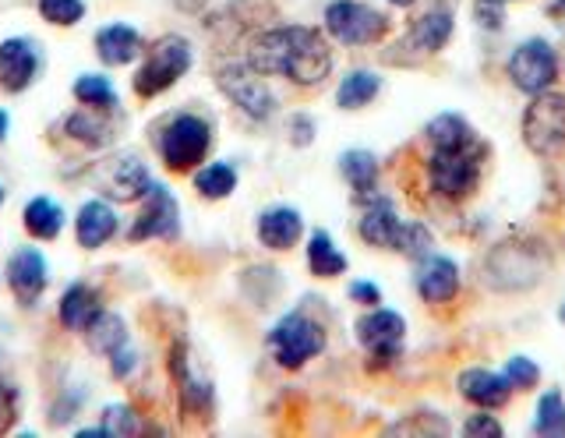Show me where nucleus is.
I'll return each mask as SVG.
<instances>
[{"label": "nucleus", "mask_w": 565, "mask_h": 438, "mask_svg": "<svg viewBox=\"0 0 565 438\" xmlns=\"http://www.w3.org/2000/svg\"><path fill=\"white\" fill-rule=\"evenodd\" d=\"M247 64L258 75H279L294 85H322L332 72V50L318 29L308 25H279L265 29L247 46Z\"/></svg>", "instance_id": "1"}, {"label": "nucleus", "mask_w": 565, "mask_h": 438, "mask_svg": "<svg viewBox=\"0 0 565 438\" xmlns=\"http://www.w3.org/2000/svg\"><path fill=\"white\" fill-rule=\"evenodd\" d=\"M484 156L488 149L470 138L463 146H431L428 156V184L435 195L441 199H467L470 191L481 184V170H484Z\"/></svg>", "instance_id": "2"}, {"label": "nucleus", "mask_w": 565, "mask_h": 438, "mask_svg": "<svg viewBox=\"0 0 565 438\" xmlns=\"http://www.w3.org/2000/svg\"><path fill=\"white\" fill-rule=\"evenodd\" d=\"M191 64H194V50L184 36H159L146 50V61L135 72V93L141 99L167 93L170 85H177L191 72Z\"/></svg>", "instance_id": "3"}, {"label": "nucleus", "mask_w": 565, "mask_h": 438, "mask_svg": "<svg viewBox=\"0 0 565 438\" xmlns=\"http://www.w3.org/2000/svg\"><path fill=\"white\" fill-rule=\"evenodd\" d=\"M523 142L537 160H558L565 152V96L562 93H537L523 110Z\"/></svg>", "instance_id": "4"}, {"label": "nucleus", "mask_w": 565, "mask_h": 438, "mask_svg": "<svg viewBox=\"0 0 565 438\" xmlns=\"http://www.w3.org/2000/svg\"><path fill=\"white\" fill-rule=\"evenodd\" d=\"M159 160L167 170H194L212 149V128L199 114H173L156 138Z\"/></svg>", "instance_id": "5"}, {"label": "nucleus", "mask_w": 565, "mask_h": 438, "mask_svg": "<svg viewBox=\"0 0 565 438\" xmlns=\"http://www.w3.org/2000/svg\"><path fill=\"white\" fill-rule=\"evenodd\" d=\"M269 350L279 367L297 372L326 350V329L305 311H290L269 329Z\"/></svg>", "instance_id": "6"}, {"label": "nucleus", "mask_w": 565, "mask_h": 438, "mask_svg": "<svg viewBox=\"0 0 565 438\" xmlns=\"http://www.w3.org/2000/svg\"><path fill=\"white\" fill-rule=\"evenodd\" d=\"M326 32L343 46H371L385 40L388 19L364 0H332L326 8Z\"/></svg>", "instance_id": "7"}, {"label": "nucleus", "mask_w": 565, "mask_h": 438, "mask_svg": "<svg viewBox=\"0 0 565 438\" xmlns=\"http://www.w3.org/2000/svg\"><path fill=\"white\" fill-rule=\"evenodd\" d=\"M505 75L509 82L516 85L523 96H537V93H547L558 78V54L555 46L534 36V40H523L516 50H512V57L505 64Z\"/></svg>", "instance_id": "8"}, {"label": "nucleus", "mask_w": 565, "mask_h": 438, "mask_svg": "<svg viewBox=\"0 0 565 438\" xmlns=\"http://www.w3.org/2000/svg\"><path fill=\"white\" fill-rule=\"evenodd\" d=\"M216 85L223 89V96L252 120H269L276 114V96L269 93V85H265V75H258L247 61L223 64L216 72Z\"/></svg>", "instance_id": "9"}, {"label": "nucleus", "mask_w": 565, "mask_h": 438, "mask_svg": "<svg viewBox=\"0 0 565 438\" xmlns=\"http://www.w3.org/2000/svg\"><path fill=\"white\" fill-rule=\"evenodd\" d=\"M358 343L367 350V357H375L371 364L375 367H388L403 357V340H406V319L393 308H371L367 314H361L358 325Z\"/></svg>", "instance_id": "10"}, {"label": "nucleus", "mask_w": 565, "mask_h": 438, "mask_svg": "<svg viewBox=\"0 0 565 438\" xmlns=\"http://www.w3.org/2000/svg\"><path fill=\"white\" fill-rule=\"evenodd\" d=\"M181 234V205H177V195L167 184H156L141 195V209L135 216V226L128 231L131 241H173Z\"/></svg>", "instance_id": "11"}, {"label": "nucleus", "mask_w": 565, "mask_h": 438, "mask_svg": "<svg viewBox=\"0 0 565 438\" xmlns=\"http://www.w3.org/2000/svg\"><path fill=\"white\" fill-rule=\"evenodd\" d=\"M96 184L110 202H141V195L152 188V178L135 152H124L96 167Z\"/></svg>", "instance_id": "12"}, {"label": "nucleus", "mask_w": 565, "mask_h": 438, "mask_svg": "<svg viewBox=\"0 0 565 438\" xmlns=\"http://www.w3.org/2000/svg\"><path fill=\"white\" fill-rule=\"evenodd\" d=\"M40 75V46L25 36H11L0 43V89L25 93Z\"/></svg>", "instance_id": "13"}, {"label": "nucleus", "mask_w": 565, "mask_h": 438, "mask_svg": "<svg viewBox=\"0 0 565 438\" xmlns=\"http://www.w3.org/2000/svg\"><path fill=\"white\" fill-rule=\"evenodd\" d=\"M50 284V266L40 248H18L8 258V287L18 297V305H35Z\"/></svg>", "instance_id": "14"}, {"label": "nucleus", "mask_w": 565, "mask_h": 438, "mask_svg": "<svg viewBox=\"0 0 565 438\" xmlns=\"http://www.w3.org/2000/svg\"><path fill=\"white\" fill-rule=\"evenodd\" d=\"M414 284H417V293H420L424 305H449L459 293V266L449 255L431 252L417 261Z\"/></svg>", "instance_id": "15"}, {"label": "nucleus", "mask_w": 565, "mask_h": 438, "mask_svg": "<svg viewBox=\"0 0 565 438\" xmlns=\"http://www.w3.org/2000/svg\"><path fill=\"white\" fill-rule=\"evenodd\" d=\"M456 389L463 399H470L481 410H499L512 396V382L505 372H491V367H463L456 378Z\"/></svg>", "instance_id": "16"}, {"label": "nucleus", "mask_w": 565, "mask_h": 438, "mask_svg": "<svg viewBox=\"0 0 565 438\" xmlns=\"http://www.w3.org/2000/svg\"><path fill=\"white\" fill-rule=\"evenodd\" d=\"M399 231H403V220L396 216V205L388 202L385 195H367V209L364 216L358 223V234L364 244H371V248H388L396 252V241H399Z\"/></svg>", "instance_id": "17"}, {"label": "nucleus", "mask_w": 565, "mask_h": 438, "mask_svg": "<svg viewBox=\"0 0 565 438\" xmlns=\"http://www.w3.org/2000/svg\"><path fill=\"white\" fill-rule=\"evenodd\" d=\"M255 234L269 252H290L305 234V216L294 205H269L258 213Z\"/></svg>", "instance_id": "18"}, {"label": "nucleus", "mask_w": 565, "mask_h": 438, "mask_svg": "<svg viewBox=\"0 0 565 438\" xmlns=\"http://www.w3.org/2000/svg\"><path fill=\"white\" fill-rule=\"evenodd\" d=\"M170 375L177 382V393H181L184 410H191V414L212 410V385H209V378L194 375L184 343H173V350H170Z\"/></svg>", "instance_id": "19"}, {"label": "nucleus", "mask_w": 565, "mask_h": 438, "mask_svg": "<svg viewBox=\"0 0 565 438\" xmlns=\"http://www.w3.org/2000/svg\"><path fill=\"white\" fill-rule=\"evenodd\" d=\"M117 226H120V220H117L110 202L88 199L75 216V237H78L82 248H103V244L117 234Z\"/></svg>", "instance_id": "20"}, {"label": "nucleus", "mask_w": 565, "mask_h": 438, "mask_svg": "<svg viewBox=\"0 0 565 438\" xmlns=\"http://www.w3.org/2000/svg\"><path fill=\"white\" fill-rule=\"evenodd\" d=\"M141 50H146V43H141L138 29L128 25V22L103 25V29L96 32V54H99L103 64H110V67L131 64L135 57H141Z\"/></svg>", "instance_id": "21"}, {"label": "nucleus", "mask_w": 565, "mask_h": 438, "mask_svg": "<svg viewBox=\"0 0 565 438\" xmlns=\"http://www.w3.org/2000/svg\"><path fill=\"white\" fill-rule=\"evenodd\" d=\"M452 29H456V22H452L449 8L428 11L424 19H417V25H411V32H406V40L399 46L417 50V54H438V50L452 40Z\"/></svg>", "instance_id": "22"}, {"label": "nucleus", "mask_w": 565, "mask_h": 438, "mask_svg": "<svg viewBox=\"0 0 565 438\" xmlns=\"http://www.w3.org/2000/svg\"><path fill=\"white\" fill-rule=\"evenodd\" d=\"M99 311H103L99 290H93L88 284H71L61 297V305H57L61 325L71 332H85V325L93 322Z\"/></svg>", "instance_id": "23"}, {"label": "nucleus", "mask_w": 565, "mask_h": 438, "mask_svg": "<svg viewBox=\"0 0 565 438\" xmlns=\"http://www.w3.org/2000/svg\"><path fill=\"white\" fill-rule=\"evenodd\" d=\"M340 173H343V181L353 188V195L358 199H367V195H375V188H379V156L375 152H367V149H347L340 156Z\"/></svg>", "instance_id": "24"}, {"label": "nucleus", "mask_w": 565, "mask_h": 438, "mask_svg": "<svg viewBox=\"0 0 565 438\" xmlns=\"http://www.w3.org/2000/svg\"><path fill=\"white\" fill-rule=\"evenodd\" d=\"M64 135L75 138V142L88 146V149H103L114 142V120L106 117V110H93L85 107L78 114H71L64 120Z\"/></svg>", "instance_id": "25"}, {"label": "nucleus", "mask_w": 565, "mask_h": 438, "mask_svg": "<svg viewBox=\"0 0 565 438\" xmlns=\"http://www.w3.org/2000/svg\"><path fill=\"white\" fill-rule=\"evenodd\" d=\"M22 226L35 241H57L64 231V209L46 195H35L22 209Z\"/></svg>", "instance_id": "26"}, {"label": "nucleus", "mask_w": 565, "mask_h": 438, "mask_svg": "<svg viewBox=\"0 0 565 438\" xmlns=\"http://www.w3.org/2000/svg\"><path fill=\"white\" fill-rule=\"evenodd\" d=\"M85 343H88V350H96V354L110 357L120 346H128V325H124L120 314L103 308L96 319L85 325Z\"/></svg>", "instance_id": "27"}, {"label": "nucleus", "mask_w": 565, "mask_h": 438, "mask_svg": "<svg viewBox=\"0 0 565 438\" xmlns=\"http://www.w3.org/2000/svg\"><path fill=\"white\" fill-rule=\"evenodd\" d=\"M379 93H382V78L375 72H367V67H358V72L343 75L340 89H335V103L343 110H361L367 103H375Z\"/></svg>", "instance_id": "28"}, {"label": "nucleus", "mask_w": 565, "mask_h": 438, "mask_svg": "<svg viewBox=\"0 0 565 438\" xmlns=\"http://www.w3.org/2000/svg\"><path fill=\"white\" fill-rule=\"evenodd\" d=\"M308 269L322 279L343 276L347 273V255L335 248V241L329 231H315L308 237Z\"/></svg>", "instance_id": "29"}, {"label": "nucleus", "mask_w": 565, "mask_h": 438, "mask_svg": "<svg viewBox=\"0 0 565 438\" xmlns=\"http://www.w3.org/2000/svg\"><path fill=\"white\" fill-rule=\"evenodd\" d=\"M194 188H199V195L209 202L230 199L237 191V170L230 163H205L199 173H194Z\"/></svg>", "instance_id": "30"}, {"label": "nucleus", "mask_w": 565, "mask_h": 438, "mask_svg": "<svg viewBox=\"0 0 565 438\" xmlns=\"http://www.w3.org/2000/svg\"><path fill=\"white\" fill-rule=\"evenodd\" d=\"M424 131H428L431 146H463V142H470V138H477L473 128H470V120L463 114H452V110L431 117Z\"/></svg>", "instance_id": "31"}, {"label": "nucleus", "mask_w": 565, "mask_h": 438, "mask_svg": "<svg viewBox=\"0 0 565 438\" xmlns=\"http://www.w3.org/2000/svg\"><path fill=\"white\" fill-rule=\"evenodd\" d=\"M534 435H544V438L565 435V396H562V389L541 393L537 410H534Z\"/></svg>", "instance_id": "32"}, {"label": "nucleus", "mask_w": 565, "mask_h": 438, "mask_svg": "<svg viewBox=\"0 0 565 438\" xmlns=\"http://www.w3.org/2000/svg\"><path fill=\"white\" fill-rule=\"evenodd\" d=\"M75 99L93 110H106V114L117 110V89L106 75H82L75 82Z\"/></svg>", "instance_id": "33"}, {"label": "nucleus", "mask_w": 565, "mask_h": 438, "mask_svg": "<svg viewBox=\"0 0 565 438\" xmlns=\"http://www.w3.org/2000/svg\"><path fill=\"white\" fill-rule=\"evenodd\" d=\"M431 244H435L431 231L420 220H414V223H403L399 241H396V252L406 255V258H414V261H420L424 255H431Z\"/></svg>", "instance_id": "34"}, {"label": "nucleus", "mask_w": 565, "mask_h": 438, "mask_svg": "<svg viewBox=\"0 0 565 438\" xmlns=\"http://www.w3.org/2000/svg\"><path fill=\"white\" fill-rule=\"evenodd\" d=\"M103 431H106V438L110 435H141L146 425H141L135 407H128V403H114V407L103 410Z\"/></svg>", "instance_id": "35"}, {"label": "nucleus", "mask_w": 565, "mask_h": 438, "mask_svg": "<svg viewBox=\"0 0 565 438\" xmlns=\"http://www.w3.org/2000/svg\"><path fill=\"white\" fill-rule=\"evenodd\" d=\"M40 14L50 25H78L85 19V0H40Z\"/></svg>", "instance_id": "36"}, {"label": "nucleus", "mask_w": 565, "mask_h": 438, "mask_svg": "<svg viewBox=\"0 0 565 438\" xmlns=\"http://www.w3.org/2000/svg\"><path fill=\"white\" fill-rule=\"evenodd\" d=\"M505 378L512 382V389H534V385L541 382V367L530 361V357H523V354H516V357H509L505 361Z\"/></svg>", "instance_id": "37"}, {"label": "nucleus", "mask_w": 565, "mask_h": 438, "mask_svg": "<svg viewBox=\"0 0 565 438\" xmlns=\"http://www.w3.org/2000/svg\"><path fill=\"white\" fill-rule=\"evenodd\" d=\"M459 431L470 435V438H499L502 435V420L494 414H470Z\"/></svg>", "instance_id": "38"}, {"label": "nucleus", "mask_w": 565, "mask_h": 438, "mask_svg": "<svg viewBox=\"0 0 565 438\" xmlns=\"http://www.w3.org/2000/svg\"><path fill=\"white\" fill-rule=\"evenodd\" d=\"M477 11V22H481V29H502L505 25V4L502 0H477L473 4Z\"/></svg>", "instance_id": "39"}, {"label": "nucleus", "mask_w": 565, "mask_h": 438, "mask_svg": "<svg viewBox=\"0 0 565 438\" xmlns=\"http://www.w3.org/2000/svg\"><path fill=\"white\" fill-rule=\"evenodd\" d=\"M14 417H18V389L8 378H0V431H8Z\"/></svg>", "instance_id": "40"}, {"label": "nucleus", "mask_w": 565, "mask_h": 438, "mask_svg": "<svg viewBox=\"0 0 565 438\" xmlns=\"http://www.w3.org/2000/svg\"><path fill=\"white\" fill-rule=\"evenodd\" d=\"M290 142L300 146V149L315 142V120H311V114H294L290 117Z\"/></svg>", "instance_id": "41"}, {"label": "nucleus", "mask_w": 565, "mask_h": 438, "mask_svg": "<svg viewBox=\"0 0 565 438\" xmlns=\"http://www.w3.org/2000/svg\"><path fill=\"white\" fill-rule=\"evenodd\" d=\"M135 364H138V357H135L131 346H120L117 354H110V372H114V378H128L135 372Z\"/></svg>", "instance_id": "42"}, {"label": "nucleus", "mask_w": 565, "mask_h": 438, "mask_svg": "<svg viewBox=\"0 0 565 438\" xmlns=\"http://www.w3.org/2000/svg\"><path fill=\"white\" fill-rule=\"evenodd\" d=\"M350 297L364 308H375L382 301V290L375 284H367V279H358V284H350Z\"/></svg>", "instance_id": "43"}, {"label": "nucleus", "mask_w": 565, "mask_h": 438, "mask_svg": "<svg viewBox=\"0 0 565 438\" xmlns=\"http://www.w3.org/2000/svg\"><path fill=\"white\" fill-rule=\"evenodd\" d=\"M8 128H11V117H8V110H0V142L8 138Z\"/></svg>", "instance_id": "44"}, {"label": "nucleus", "mask_w": 565, "mask_h": 438, "mask_svg": "<svg viewBox=\"0 0 565 438\" xmlns=\"http://www.w3.org/2000/svg\"><path fill=\"white\" fill-rule=\"evenodd\" d=\"M388 4H393V8H414L417 0H388Z\"/></svg>", "instance_id": "45"}, {"label": "nucleus", "mask_w": 565, "mask_h": 438, "mask_svg": "<svg viewBox=\"0 0 565 438\" xmlns=\"http://www.w3.org/2000/svg\"><path fill=\"white\" fill-rule=\"evenodd\" d=\"M552 14H565V0H552Z\"/></svg>", "instance_id": "46"}, {"label": "nucleus", "mask_w": 565, "mask_h": 438, "mask_svg": "<svg viewBox=\"0 0 565 438\" xmlns=\"http://www.w3.org/2000/svg\"><path fill=\"white\" fill-rule=\"evenodd\" d=\"M558 322L565 325V301H562V308H558Z\"/></svg>", "instance_id": "47"}, {"label": "nucleus", "mask_w": 565, "mask_h": 438, "mask_svg": "<svg viewBox=\"0 0 565 438\" xmlns=\"http://www.w3.org/2000/svg\"><path fill=\"white\" fill-rule=\"evenodd\" d=\"M0 205H4V184H0Z\"/></svg>", "instance_id": "48"}, {"label": "nucleus", "mask_w": 565, "mask_h": 438, "mask_svg": "<svg viewBox=\"0 0 565 438\" xmlns=\"http://www.w3.org/2000/svg\"><path fill=\"white\" fill-rule=\"evenodd\" d=\"M502 4H512V0H502Z\"/></svg>", "instance_id": "49"}]
</instances>
